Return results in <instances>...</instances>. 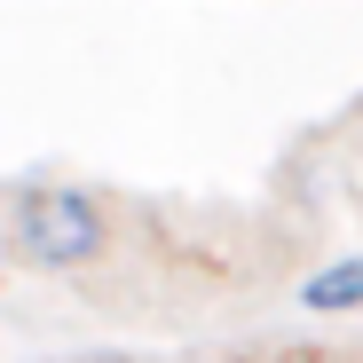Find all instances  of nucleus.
<instances>
[{
	"label": "nucleus",
	"mask_w": 363,
	"mask_h": 363,
	"mask_svg": "<svg viewBox=\"0 0 363 363\" xmlns=\"http://www.w3.org/2000/svg\"><path fill=\"white\" fill-rule=\"evenodd\" d=\"M16 253L32 261V269H87L103 245H111V213H103V198H87V190H72V182H40V190H24L16 198Z\"/></svg>",
	"instance_id": "nucleus-1"
},
{
	"label": "nucleus",
	"mask_w": 363,
	"mask_h": 363,
	"mask_svg": "<svg viewBox=\"0 0 363 363\" xmlns=\"http://www.w3.org/2000/svg\"><path fill=\"white\" fill-rule=\"evenodd\" d=\"M308 308H363V261H340V269H316L308 277Z\"/></svg>",
	"instance_id": "nucleus-2"
},
{
	"label": "nucleus",
	"mask_w": 363,
	"mask_h": 363,
	"mask_svg": "<svg viewBox=\"0 0 363 363\" xmlns=\"http://www.w3.org/2000/svg\"><path fill=\"white\" fill-rule=\"evenodd\" d=\"M253 363H324L316 347H284V355H253Z\"/></svg>",
	"instance_id": "nucleus-3"
}]
</instances>
